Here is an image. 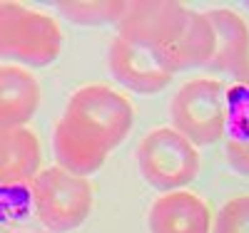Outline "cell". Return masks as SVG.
Listing matches in <instances>:
<instances>
[{"label": "cell", "mask_w": 249, "mask_h": 233, "mask_svg": "<svg viewBox=\"0 0 249 233\" xmlns=\"http://www.w3.org/2000/svg\"><path fill=\"white\" fill-rule=\"evenodd\" d=\"M135 124L132 102L107 84H85L70 94L53 132L57 166L90 176L127 139Z\"/></svg>", "instance_id": "6da1fadb"}, {"label": "cell", "mask_w": 249, "mask_h": 233, "mask_svg": "<svg viewBox=\"0 0 249 233\" xmlns=\"http://www.w3.org/2000/svg\"><path fill=\"white\" fill-rule=\"evenodd\" d=\"M62 42L65 35L53 15L20 3H0V60L48 67L60 57Z\"/></svg>", "instance_id": "7a4b0ae2"}, {"label": "cell", "mask_w": 249, "mask_h": 233, "mask_svg": "<svg viewBox=\"0 0 249 233\" xmlns=\"http://www.w3.org/2000/svg\"><path fill=\"white\" fill-rule=\"evenodd\" d=\"M172 129L190 139L197 149L217 144L230 122L227 87L214 77H197L184 82L170 102Z\"/></svg>", "instance_id": "3957f363"}, {"label": "cell", "mask_w": 249, "mask_h": 233, "mask_svg": "<svg viewBox=\"0 0 249 233\" xmlns=\"http://www.w3.org/2000/svg\"><path fill=\"white\" fill-rule=\"evenodd\" d=\"M30 203L35 218L48 231L68 233L88 221L92 211V186L85 176L50 166L30 181Z\"/></svg>", "instance_id": "277c9868"}, {"label": "cell", "mask_w": 249, "mask_h": 233, "mask_svg": "<svg viewBox=\"0 0 249 233\" xmlns=\"http://www.w3.org/2000/svg\"><path fill=\"white\" fill-rule=\"evenodd\" d=\"M137 166L152 188L167 194L184 188L199 174V149L172 126H157L137 146Z\"/></svg>", "instance_id": "5b68a950"}, {"label": "cell", "mask_w": 249, "mask_h": 233, "mask_svg": "<svg viewBox=\"0 0 249 233\" xmlns=\"http://www.w3.org/2000/svg\"><path fill=\"white\" fill-rule=\"evenodd\" d=\"M107 65L112 77L124 90L135 94H147V97L160 94L177 75L167 50L137 45V42L122 40V37L112 40L107 52Z\"/></svg>", "instance_id": "8992f818"}, {"label": "cell", "mask_w": 249, "mask_h": 233, "mask_svg": "<svg viewBox=\"0 0 249 233\" xmlns=\"http://www.w3.org/2000/svg\"><path fill=\"white\" fill-rule=\"evenodd\" d=\"M190 8L182 3H127L122 20L117 23V37L167 50L182 35Z\"/></svg>", "instance_id": "52a82bcc"}, {"label": "cell", "mask_w": 249, "mask_h": 233, "mask_svg": "<svg viewBox=\"0 0 249 233\" xmlns=\"http://www.w3.org/2000/svg\"><path fill=\"white\" fill-rule=\"evenodd\" d=\"M150 233H210L212 211L197 194L177 188L152 201L147 211Z\"/></svg>", "instance_id": "ba28073f"}, {"label": "cell", "mask_w": 249, "mask_h": 233, "mask_svg": "<svg viewBox=\"0 0 249 233\" xmlns=\"http://www.w3.org/2000/svg\"><path fill=\"white\" fill-rule=\"evenodd\" d=\"M214 28V55L210 60L212 72L244 77L249 72V25L247 20L230 8L204 10Z\"/></svg>", "instance_id": "9c48e42d"}, {"label": "cell", "mask_w": 249, "mask_h": 233, "mask_svg": "<svg viewBox=\"0 0 249 233\" xmlns=\"http://www.w3.org/2000/svg\"><path fill=\"white\" fill-rule=\"evenodd\" d=\"M40 82L20 65H0V126L20 129L40 107Z\"/></svg>", "instance_id": "30bf717a"}, {"label": "cell", "mask_w": 249, "mask_h": 233, "mask_svg": "<svg viewBox=\"0 0 249 233\" xmlns=\"http://www.w3.org/2000/svg\"><path fill=\"white\" fill-rule=\"evenodd\" d=\"M40 171V141L37 137L20 126H0V188H15L35 179Z\"/></svg>", "instance_id": "8fae6325"}, {"label": "cell", "mask_w": 249, "mask_h": 233, "mask_svg": "<svg viewBox=\"0 0 249 233\" xmlns=\"http://www.w3.org/2000/svg\"><path fill=\"white\" fill-rule=\"evenodd\" d=\"M214 28L204 10H190L187 13V23L182 35L167 47L170 62L175 65L177 72L192 70L199 65H210L214 55Z\"/></svg>", "instance_id": "7c38bea8"}, {"label": "cell", "mask_w": 249, "mask_h": 233, "mask_svg": "<svg viewBox=\"0 0 249 233\" xmlns=\"http://www.w3.org/2000/svg\"><path fill=\"white\" fill-rule=\"evenodd\" d=\"M57 10L75 25L97 28L110 23L117 25L127 10V3H57Z\"/></svg>", "instance_id": "4fadbf2b"}, {"label": "cell", "mask_w": 249, "mask_h": 233, "mask_svg": "<svg viewBox=\"0 0 249 233\" xmlns=\"http://www.w3.org/2000/svg\"><path fill=\"white\" fill-rule=\"evenodd\" d=\"M210 233H249V194L227 201L212 216Z\"/></svg>", "instance_id": "5bb4252c"}, {"label": "cell", "mask_w": 249, "mask_h": 233, "mask_svg": "<svg viewBox=\"0 0 249 233\" xmlns=\"http://www.w3.org/2000/svg\"><path fill=\"white\" fill-rule=\"evenodd\" d=\"M227 159L234 171L249 176V139L244 137H232L227 141Z\"/></svg>", "instance_id": "9a60e30c"}]
</instances>
